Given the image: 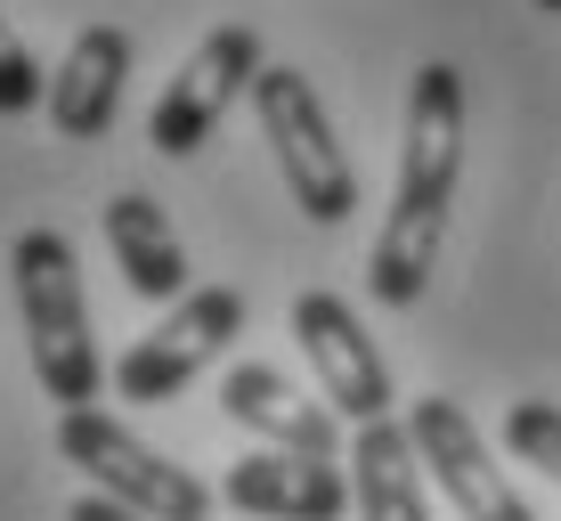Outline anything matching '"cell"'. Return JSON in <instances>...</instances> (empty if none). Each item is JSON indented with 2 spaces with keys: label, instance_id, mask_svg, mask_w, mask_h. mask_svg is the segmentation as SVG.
<instances>
[{
  "label": "cell",
  "instance_id": "cell-1",
  "mask_svg": "<svg viewBox=\"0 0 561 521\" xmlns=\"http://www.w3.org/2000/svg\"><path fill=\"white\" fill-rule=\"evenodd\" d=\"M463 180V73L456 66H423L408 82V147H399V188L382 212V237L366 253V294L382 310H415L423 285L439 269V237L456 212Z\"/></svg>",
  "mask_w": 561,
  "mask_h": 521
},
{
  "label": "cell",
  "instance_id": "cell-2",
  "mask_svg": "<svg viewBox=\"0 0 561 521\" xmlns=\"http://www.w3.org/2000/svg\"><path fill=\"white\" fill-rule=\"evenodd\" d=\"M9 285H16V318H25V342H33V375L57 399V416L90 408L99 399V335H90L73 245L57 228H25L9 245Z\"/></svg>",
  "mask_w": 561,
  "mask_h": 521
},
{
  "label": "cell",
  "instance_id": "cell-3",
  "mask_svg": "<svg viewBox=\"0 0 561 521\" xmlns=\"http://www.w3.org/2000/svg\"><path fill=\"white\" fill-rule=\"evenodd\" d=\"M253 114H261V139H268V156H277L285 188H294V204H301L318 228L351 220V212H358V171H351V156H342L334 123H325L318 90H309V73L261 66Z\"/></svg>",
  "mask_w": 561,
  "mask_h": 521
},
{
  "label": "cell",
  "instance_id": "cell-4",
  "mask_svg": "<svg viewBox=\"0 0 561 521\" xmlns=\"http://www.w3.org/2000/svg\"><path fill=\"white\" fill-rule=\"evenodd\" d=\"M57 456H66L99 497L147 513V521H211V489H204V480L187 465H171L163 449H147L130 423L99 416V408L57 416Z\"/></svg>",
  "mask_w": 561,
  "mask_h": 521
},
{
  "label": "cell",
  "instance_id": "cell-5",
  "mask_svg": "<svg viewBox=\"0 0 561 521\" xmlns=\"http://www.w3.org/2000/svg\"><path fill=\"white\" fill-rule=\"evenodd\" d=\"M237 335H244V294H237V285H196L187 302H171V310H163L154 335H139L123 351L114 392L139 399V408H163V399H180Z\"/></svg>",
  "mask_w": 561,
  "mask_h": 521
},
{
  "label": "cell",
  "instance_id": "cell-6",
  "mask_svg": "<svg viewBox=\"0 0 561 521\" xmlns=\"http://www.w3.org/2000/svg\"><path fill=\"white\" fill-rule=\"evenodd\" d=\"M261 66H268V57H261V33L253 25H211L204 42L187 49V66L163 82L154 114H147L154 156H196L211 131L228 123V106L261 82Z\"/></svg>",
  "mask_w": 561,
  "mask_h": 521
},
{
  "label": "cell",
  "instance_id": "cell-7",
  "mask_svg": "<svg viewBox=\"0 0 561 521\" xmlns=\"http://www.w3.org/2000/svg\"><path fill=\"white\" fill-rule=\"evenodd\" d=\"M294 342H301V359L318 366V383H325V408H334L342 423H382L391 416V366H382L375 351V335L358 326V310L342 294H301L294 302Z\"/></svg>",
  "mask_w": 561,
  "mask_h": 521
},
{
  "label": "cell",
  "instance_id": "cell-8",
  "mask_svg": "<svg viewBox=\"0 0 561 521\" xmlns=\"http://www.w3.org/2000/svg\"><path fill=\"white\" fill-rule=\"evenodd\" d=\"M408 432H415V456L432 465V480L456 497L463 521H537L529 506H520V489L505 480V465L489 456V440L472 432V416L456 408V399L423 392L408 408Z\"/></svg>",
  "mask_w": 561,
  "mask_h": 521
},
{
  "label": "cell",
  "instance_id": "cell-9",
  "mask_svg": "<svg viewBox=\"0 0 561 521\" xmlns=\"http://www.w3.org/2000/svg\"><path fill=\"white\" fill-rule=\"evenodd\" d=\"M220 416L244 423V432H261L268 449L342 465V416L325 408V399H309L301 383H285L277 366H228L220 375Z\"/></svg>",
  "mask_w": 561,
  "mask_h": 521
},
{
  "label": "cell",
  "instance_id": "cell-10",
  "mask_svg": "<svg viewBox=\"0 0 561 521\" xmlns=\"http://www.w3.org/2000/svg\"><path fill=\"white\" fill-rule=\"evenodd\" d=\"M220 497L253 521H342L358 506L351 480H342L325 456H294V449H253L237 456L220 480Z\"/></svg>",
  "mask_w": 561,
  "mask_h": 521
},
{
  "label": "cell",
  "instance_id": "cell-11",
  "mask_svg": "<svg viewBox=\"0 0 561 521\" xmlns=\"http://www.w3.org/2000/svg\"><path fill=\"white\" fill-rule=\"evenodd\" d=\"M123 82H130V33L123 25H82L66 66L49 73V123L66 139H106L114 114H123Z\"/></svg>",
  "mask_w": 561,
  "mask_h": 521
},
{
  "label": "cell",
  "instance_id": "cell-12",
  "mask_svg": "<svg viewBox=\"0 0 561 521\" xmlns=\"http://www.w3.org/2000/svg\"><path fill=\"white\" fill-rule=\"evenodd\" d=\"M351 497H358V521H432L423 506V456H415V432L408 423H358V449H351Z\"/></svg>",
  "mask_w": 561,
  "mask_h": 521
},
{
  "label": "cell",
  "instance_id": "cell-13",
  "mask_svg": "<svg viewBox=\"0 0 561 521\" xmlns=\"http://www.w3.org/2000/svg\"><path fill=\"white\" fill-rule=\"evenodd\" d=\"M106 245H114V269L130 278L139 302H187V253H180V237H171L154 196H114L106 204Z\"/></svg>",
  "mask_w": 561,
  "mask_h": 521
},
{
  "label": "cell",
  "instance_id": "cell-14",
  "mask_svg": "<svg viewBox=\"0 0 561 521\" xmlns=\"http://www.w3.org/2000/svg\"><path fill=\"white\" fill-rule=\"evenodd\" d=\"M505 449L520 456V465H537L561 489V408L553 399H513V416H505Z\"/></svg>",
  "mask_w": 561,
  "mask_h": 521
},
{
  "label": "cell",
  "instance_id": "cell-15",
  "mask_svg": "<svg viewBox=\"0 0 561 521\" xmlns=\"http://www.w3.org/2000/svg\"><path fill=\"white\" fill-rule=\"evenodd\" d=\"M33 106H49V82L33 66V49L16 42V25L0 16V114H33Z\"/></svg>",
  "mask_w": 561,
  "mask_h": 521
},
{
  "label": "cell",
  "instance_id": "cell-16",
  "mask_svg": "<svg viewBox=\"0 0 561 521\" xmlns=\"http://www.w3.org/2000/svg\"><path fill=\"white\" fill-rule=\"evenodd\" d=\"M66 521H147V513H130V506H114V497L90 489V497H73V513H66Z\"/></svg>",
  "mask_w": 561,
  "mask_h": 521
},
{
  "label": "cell",
  "instance_id": "cell-17",
  "mask_svg": "<svg viewBox=\"0 0 561 521\" xmlns=\"http://www.w3.org/2000/svg\"><path fill=\"white\" fill-rule=\"evenodd\" d=\"M529 9H546V16H561V0H529Z\"/></svg>",
  "mask_w": 561,
  "mask_h": 521
}]
</instances>
